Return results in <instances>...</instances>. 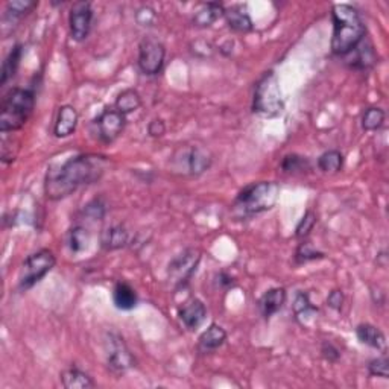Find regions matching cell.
<instances>
[{
	"mask_svg": "<svg viewBox=\"0 0 389 389\" xmlns=\"http://www.w3.org/2000/svg\"><path fill=\"white\" fill-rule=\"evenodd\" d=\"M23 57V46L16 44L10 51L8 55H6L3 64H2V72H0V85H6L10 79L14 78V75L20 66V61Z\"/></svg>",
	"mask_w": 389,
	"mask_h": 389,
	"instance_id": "obj_24",
	"label": "cell"
},
{
	"mask_svg": "<svg viewBox=\"0 0 389 389\" xmlns=\"http://www.w3.org/2000/svg\"><path fill=\"white\" fill-rule=\"evenodd\" d=\"M37 2H31V0H11V2L6 3V11H5V22L12 23L17 22V20L23 18L25 16H28L29 12L37 8Z\"/></svg>",
	"mask_w": 389,
	"mask_h": 389,
	"instance_id": "obj_25",
	"label": "cell"
},
{
	"mask_svg": "<svg viewBox=\"0 0 389 389\" xmlns=\"http://www.w3.org/2000/svg\"><path fill=\"white\" fill-rule=\"evenodd\" d=\"M107 213V206L102 200H93L84 207V215L92 221H100Z\"/></svg>",
	"mask_w": 389,
	"mask_h": 389,
	"instance_id": "obj_34",
	"label": "cell"
},
{
	"mask_svg": "<svg viewBox=\"0 0 389 389\" xmlns=\"http://www.w3.org/2000/svg\"><path fill=\"white\" fill-rule=\"evenodd\" d=\"M105 356L108 370L114 374H124L135 366V358L118 333H108L105 338Z\"/></svg>",
	"mask_w": 389,
	"mask_h": 389,
	"instance_id": "obj_7",
	"label": "cell"
},
{
	"mask_svg": "<svg viewBox=\"0 0 389 389\" xmlns=\"http://www.w3.org/2000/svg\"><path fill=\"white\" fill-rule=\"evenodd\" d=\"M67 243H69V248L75 254H79L88 248V243H90V233L84 227H73L69 231V236H67Z\"/></svg>",
	"mask_w": 389,
	"mask_h": 389,
	"instance_id": "obj_29",
	"label": "cell"
},
{
	"mask_svg": "<svg viewBox=\"0 0 389 389\" xmlns=\"http://www.w3.org/2000/svg\"><path fill=\"white\" fill-rule=\"evenodd\" d=\"M93 10L90 2L73 3L69 14L70 36L75 42H84L92 31Z\"/></svg>",
	"mask_w": 389,
	"mask_h": 389,
	"instance_id": "obj_11",
	"label": "cell"
},
{
	"mask_svg": "<svg viewBox=\"0 0 389 389\" xmlns=\"http://www.w3.org/2000/svg\"><path fill=\"white\" fill-rule=\"evenodd\" d=\"M225 12V8L222 3L210 2V3H202L200 6V10L195 11L193 14V23L200 28H209V26L213 25L216 20H219Z\"/></svg>",
	"mask_w": 389,
	"mask_h": 389,
	"instance_id": "obj_22",
	"label": "cell"
},
{
	"mask_svg": "<svg viewBox=\"0 0 389 389\" xmlns=\"http://www.w3.org/2000/svg\"><path fill=\"white\" fill-rule=\"evenodd\" d=\"M282 170L284 174H304L310 170V161L301 155H286L282 161Z\"/></svg>",
	"mask_w": 389,
	"mask_h": 389,
	"instance_id": "obj_31",
	"label": "cell"
},
{
	"mask_svg": "<svg viewBox=\"0 0 389 389\" xmlns=\"http://www.w3.org/2000/svg\"><path fill=\"white\" fill-rule=\"evenodd\" d=\"M148 133L151 137L157 139V137H161L163 134L166 133V125H165V122H163L161 119H154L149 122V125H148Z\"/></svg>",
	"mask_w": 389,
	"mask_h": 389,
	"instance_id": "obj_38",
	"label": "cell"
},
{
	"mask_svg": "<svg viewBox=\"0 0 389 389\" xmlns=\"http://www.w3.org/2000/svg\"><path fill=\"white\" fill-rule=\"evenodd\" d=\"M140 105H142V98L139 92L134 90V88H126V90L122 92L118 99H116L114 108L126 116L129 113L139 110Z\"/></svg>",
	"mask_w": 389,
	"mask_h": 389,
	"instance_id": "obj_26",
	"label": "cell"
},
{
	"mask_svg": "<svg viewBox=\"0 0 389 389\" xmlns=\"http://www.w3.org/2000/svg\"><path fill=\"white\" fill-rule=\"evenodd\" d=\"M280 196V186L274 181H260L245 187L233 202L237 217H251L274 209Z\"/></svg>",
	"mask_w": 389,
	"mask_h": 389,
	"instance_id": "obj_3",
	"label": "cell"
},
{
	"mask_svg": "<svg viewBox=\"0 0 389 389\" xmlns=\"http://www.w3.org/2000/svg\"><path fill=\"white\" fill-rule=\"evenodd\" d=\"M94 124H96L100 142L113 143L114 140L119 139V135L122 133H124L126 119L125 114H122L120 111L116 110V108H107V110L96 119Z\"/></svg>",
	"mask_w": 389,
	"mask_h": 389,
	"instance_id": "obj_12",
	"label": "cell"
},
{
	"mask_svg": "<svg viewBox=\"0 0 389 389\" xmlns=\"http://www.w3.org/2000/svg\"><path fill=\"white\" fill-rule=\"evenodd\" d=\"M129 234L124 225H111L100 234V247L105 251H116L128 245Z\"/></svg>",
	"mask_w": 389,
	"mask_h": 389,
	"instance_id": "obj_15",
	"label": "cell"
},
{
	"mask_svg": "<svg viewBox=\"0 0 389 389\" xmlns=\"http://www.w3.org/2000/svg\"><path fill=\"white\" fill-rule=\"evenodd\" d=\"M227 340V332L221 325L211 324L209 329L204 332L200 339H198V350L201 353H211L222 347Z\"/></svg>",
	"mask_w": 389,
	"mask_h": 389,
	"instance_id": "obj_16",
	"label": "cell"
},
{
	"mask_svg": "<svg viewBox=\"0 0 389 389\" xmlns=\"http://www.w3.org/2000/svg\"><path fill=\"white\" fill-rule=\"evenodd\" d=\"M332 20V52L338 57H345L365 38V25L358 10L347 3L333 5Z\"/></svg>",
	"mask_w": 389,
	"mask_h": 389,
	"instance_id": "obj_2",
	"label": "cell"
},
{
	"mask_svg": "<svg viewBox=\"0 0 389 389\" xmlns=\"http://www.w3.org/2000/svg\"><path fill=\"white\" fill-rule=\"evenodd\" d=\"M207 317V309L201 299L192 298L180 309L181 323L187 327L189 330H196L204 319Z\"/></svg>",
	"mask_w": 389,
	"mask_h": 389,
	"instance_id": "obj_14",
	"label": "cell"
},
{
	"mask_svg": "<svg viewBox=\"0 0 389 389\" xmlns=\"http://www.w3.org/2000/svg\"><path fill=\"white\" fill-rule=\"evenodd\" d=\"M364 40H362L350 53H347L345 55L347 63L354 67V69H360V70L371 67L375 61V53L373 51V46L366 44Z\"/></svg>",
	"mask_w": 389,
	"mask_h": 389,
	"instance_id": "obj_19",
	"label": "cell"
},
{
	"mask_svg": "<svg viewBox=\"0 0 389 389\" xmlns=\"http://www.w3.org/2000/svg\"><path fill=\"white\" fill-rule=\"evenodd\" d=\"M317 312L318 309L310 303L309 295L304 292L298 293L295 301H293V313H295V317L299 323L307 324L310 319H313V317L317 315Z\"/></svg>",
	"mask_w": 389,
	"mask_h": 389,
	"instance_id": "obj_27",
	"label": "cell"
},
{
	"mask_svg": "<svg viewBox=\"0 0 389 389\" xmlns=\"http://www.w3.org/2000/svg\"><path fill=\"white\" fill-rule=\"evenodd\" d=\"M135 18H137V22L142 26H151L155 22L157 16H155L154 10L148 8V6H143L142 10L137 11V14H135Z\"/></svg>",
	"mask_w": 389,
	"mask_h": 389,
	"instance_id": "obj_36",
	"label": "cell"
},
{
	"mask_svg": "<svg viewBox=\"0 0 389 389\" xmlns=\"http://www.w3.org/2000/svg\"><path fill=\"white\" fill-rule=\"evenodd\" d=\"M323 257H324L323 252L313 250L310 247V243H307V242H303L301 245H299L295 252V262L299 265L312 262V260H318V258H323Z\"/></svg>",
	"mask_w": 389,
	"mask_h": 389,
	"instance_id": "obj_33",
	"label": "cell"
},
{
	"mask_svg": "<svg viewBox=\"0 0 389 389\" xmlns=\"http://www.w3.org/2000/svg\"><path fill=\"white\" fill-rule=\"evenodd\" d=\"M318 217L317 215L313 213L312 210H307L304 216L299 219L297 228H295V237L297 239H306L307 236L310 234V231L313 230V227L317 225Z\"/></svg>",
	"mask_w": 389,
	"mask_h": 389,
	"instance_id": "obj_32",
	"label": "cell"
},
{
	"mask_svg": "<svg viewBox=\"0 0 389 389\" xmlns=\"http://www.w3.org/2000/svg\"><path fill=\"white\" fill-rule=\"evenodd\" d=\"M105 157L84 154L72 157L58 167L47 170L44 181L46 196L59 201L84 186L98 183L107 169Z\"/></svg>",
	"mask_w": 389,
	"mask_h": 389,
	"instance_id": "obj_1",
	"label": "cell"
},
{
	"mask_svg": "<svg viewBox=\"0 0 389 389\" xmlns=\"http://www.w3.org/2000/svg\"><path fill=\"white\" fill-rule=\"evenodd\" d=\"M344 166V155L336 149L327 151L318 159V167L325 174H338Z\"/></svg>",
	"mask_w": 389,
	"mask_h": 389,
	"instance_id": "obj_28",
	"label": "cell"
},
{
	"mask_svg": "<svg viewBox=\"0 0 389 389\" xmlns=\"http://www.w3.org/2000/svg\"><path fill=\"white\" fill-rule=\"evenodd\" d=\"M389 362L386 358H379L374 359L370 362L368 365V371H370L371 375L374 377H381V379H388L389 377Z\"/></svg>",
	"mask_w": 389,
	"mask_h": 389,
	"instance_id": "obj_35",
	"label": "cell"
},
{
	"mask_svg": "<svg viewBox=\"0 0 389 389\" xmlns=\"http://www.w3.org/2000/svg\"><path fill=\"white\" fill-rule=\"evenodd\" d=\"M78 111L75 110V107L72 105H63L59 107L55 125H53V134L58 139L69 137L75 133V129L78 126Z\"/></svg>",
	"mask_w": 389,
	"mask_h": 389,
	"instance_id": "obj_13",
	"label": "cell"
},
{
	"mask_svg": "<svg viewBox=\"0 0 389 389\" xmlns=\"http://www.w3.org/2000/svg\"><path fill=\"white\" fill-rule=\"evenodd\" d=\"M286 298H288V293H286V289L283 288H272L266 291L260 298V301H258L262 315L265 318H271L274 313L282 309L286 303Z\"/></svg>",
	"mask_w": 389,
	"mask_h": 389,
	"instance_id": "obj_18",
	"label": "cell"
},
{
	"mask_svg": "<svg viewBox=\"0 0 389 389\" xmlns=\"http://www.w3.org/2000/svg\"><path fill=\"white\" fill-rule=\"evenodd\" d=\"M57 263V258L51 250H40L26 257L18 276V289L29 291L38 282L49 274Z\"/></svg>",
	"mask_w": 389,
	"mask_h": 389,
	"instance_id": "obj_6",
	"label": "cell"
},
{
	"mask_svg": "<svg viewBox=\"0 0 389 389\" xmlns=\"http://www.w3.org/2000/svg\"><path fill=\"white\" fill-rule=\"evenodd\" d=\"M327 304L332 307L333 310H340V307L344 304V293L340 291H332L327 297Z\"/></svg>",
	"mask_w": 389,
	"mask_h": 389,
	"instance_id": "obj_39",
	"label": "cell"
},
{
	"mask_svg": "<svg viewBox=\"0 0 389 389\" xmlns=\"http://www.w3.org/2000/svg\"><path fill=\"white\" fill-rule=\"evenodd\" d=\"M358 339L362 344H365L375 350L385 351L386 350V338L384 332L373 324H359L356 329Z\"/></svg>",
	"mask_w": 389,
	"mask_h": 389,
	"instance_id": "obj_21",
	"label": "cell"
},
{
	"mask_svg": "<svg viewBox=\"0 0 389 389\" xmlns=\"http://www.w3.org/2000/svg\"><path fill=\"white\" fill-rule=\"evenodd\" d=\"M224 17L227 20V25L230 29H233L234 32H250L254 28L252 25V20L248 14L247 8H243L241 5L231 6V8L225 10Z\"/></svg>",
	"mask_w": 389,
	"mask_h": 389,
	"instance_id": "obj_17",
	"label": "cell"
},
{
	"mask_svg": "<svg viewBox=\"0 0 389 389\" xmlns=\"http://www.w3.org/2000/svg\"><path fill=\"white\" fill-rule=\"evenodd\" d=\"M36 107V93L31 88H12L0 105V131H18L31 118Z\"/></svg>",
	"mask_w": 389,
	"mask_h": 389,
	"instance_id": "obj_4",
	"label": "cell"
},
{
	"mask_svg": "<svg viewBox=\"0 0 389 389\" xmlns=\"http://www.w3.org/2000/svg\"><path fill=\"white\" fill-rule=\"evenodd\" d=\"M283 98L274 72L265 73L254 90L252 110L265 116H277L283 111Z\"/></svg>",
	"mask_w": 389,
	"mask_h": 389,
	"instance_id": "obj_5",
	"label": "cell"
},
{
	"mask_svg": "<svg viewBox=\"0 0 389 389\" xmlns=\"http://www.w3.org/2000/svg\"><path fill=\"white\" fill-rule=\"evenodd\" d=\"M61 381H63V386L66 389H92L96 386L90 375L75 366L63 371V374H61Z\"/></svg>",
	"mask_w": 389,
	"mask_h": 389,
	"instance_id": "obj_23",
	"label": "cell"
},
{
	"mask_svg": "<svg viewBox=\"0 0 389 389\" xmlns=\"http://www.w3.org/2000/svg\"><path fill=\"white\" fill-rule=\"evenodd\" d=\"M217 278H219V284L225 286V288H228V286H233V283H234V280L231 278L228 274H225V272H221V274L217 276Z\"/></svg>",
	"mask_w": 389,
	"mask_h": 389,
	"instance_id": "obj_40",
	"label": "cell"
},
{
	"mask_svg": "<svg viewBox=\"0 0 389 389\" xmlns=\"http://www.w3.org/2000/svg\"><path fill=\"white\" fill-rule=\"evenodd\" d=\"M175 169L181 170L187 175H201L211 166V155L209 151L200 146L181 148L176 151L175 157Z\"/></svg>",
	"mask_w": 389,
	"mask_h": 389,
	"instance_id": "obj_8",
	"label": "cell"
},
{
	"mask_svg": "<svg viewBox=\"0 0 389 389\" xmlns=\"http://www.w3.org/2000/svg\"><path fill=\"white\" fill-rule=\"evenodd\" d=\"M165 58H166V49L161 42L151 37L142 40V43L139 46L137 63L143 73L149 75V77L159 75L163 70V66H165Z\"/></svg>",
	"mask_w": 389,
	"mask_h": 389,
	"instance_id": "obj_9",
	"label": "cell"
},
{
	"mask_svg": "<svg viewBox=\"0 0 389 389\" xmlns=\"http://www.w3.org/2000/svg\"><path fill=\"white\" fill-rule=\"evenodd\" d=\"M386 114L379 107H371L362 116V128L365 131H377L381 126H384Z\"/></svg>",
	"mask_w": 389,
	"mask_h": 389,
	"instance_id": "obj_30",
	"label": "cell"
},
{
	"mask_svg": "<svg viewBox=\"0 0 389 389\" xmlns=\"http://www.w3.org/2000/svg\"><path fill=\"white\" fill-rule=\"evenodd\" d=\"M201 262V254L198 250H186L181 254L176 256L172 262L169 263L167 276L176 288L186 286L189 280L192 278L198 265Z\"/></svg>",
	"mask_w": 389,
	"mask_h": 389,
	"instance_id": "obj_10",
	"label": "cell"
},
{
	"mask_svg": "<svg viewBox=\"0 0 389 389\" xmlns=\"http://www.w3.org/2000/svg\"><path fill=\"white\" fill-rule=\"evenodd\" d=\"M137 293L126 282L116 283L113 289V303L119 310H133L137 306Z\"/></svg>",
	"mask_w": 389,
	"mask_h": 389,
	"instance_id": "obj_20",
	"label": "cell"
},
{
	"mask_svg": "<svg viewBox=\"0 0 389 389\" xmlns=\"http://www.w3.org/2000/svg\"><path fill=\"white\" fill-rule=\"evenodd\" d=\"M321 353H323V356L329 362H336L340 358V351L338 350V347H334L329 340H325L323 347H321Z\"/></svg>",
	"mask_w": 389,
	"mask_h": 389,
	"instance_id": "obj_37",
	"label": "cell"
}]
</instances>
